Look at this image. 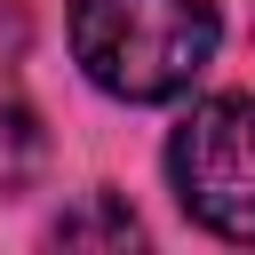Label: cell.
<instances>
[{"label":"cell","mask_w":255,"mask_h":255,"mask_svg":"<svg viewBox=\"0 0 255 255\" xmlns=\"http://www.w3.org/2000/svg\"><path fill=\"white\" fill-rule=\"evenodd\" d=\"M215 32L223 24L207 0H72V56L120 104L183 96L207 72Z\"/></svg>","instance_id":"obj_1"},{"label":"cell","mask_w":255,"mask_h":255,"mask_svg":"<svg viewBox=\"0 0 255 255\" xmlns=\"http://www.w3.org/2000/svg\"><path fill=\"white\" fill-rule=\"evenodd\" d=\"M167 175L191 223L255 247V96H207L167 143Z\"/></svg>","instance_id":"obj_2"},{"label":"cell","mask_w":255,"mask_h":255,"mask_svg":"<svg viewBox=\"0 0 255 255\" xmlns=\"http://www.w3.org/2000/svg\"><path fill=\"white\" fill-rule=\"evenodd\" d=\"M40 175H48V128H40V112L16 96V80H0V199L32 191Z\"/></svg>","instance_id":"obj_3"},{"label":"cell","mask_w":255,"mask_h":255,"mask_svg":"<svg viewBox=\"0 0 255 255\" xmlns=\"http://www.w3.org/2000/svg\"><path fill=\"white\" fill-rule=\"evenodd\" d=\"M143 239V223L120 207V199H88V207H72V215H56V247H135Z\"/></svg>","instance_id":"obj_4"},{"label":"cell","mask_w":255,"mask_h":255,"mask_svg":"<svg viewBox=\"0 0 255 255\" xmlns=\"http://www.w3.org/2000/svg\"><path fill=\"white\" fill-rule=\"evenodd\" d=\"M32 48V16H24V0H0V64H16Z\"/></svg>","instance_id":"obj_5"}]
</instances>
